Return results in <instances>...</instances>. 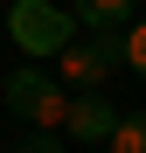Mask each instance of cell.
Returning <instances> with one entry per match:
<instances>
[{
    "label": "cell",
    "instance_id": "5",
    "mask_svg": "<svg viewBox=\"0 0 146 153\" xmlns=\"http://www.w3.org/2000/svg\"><path fill=\"white\" fill-rule=\"evenodd\" d=\"M132 7H139V0H70V14H77L84 35H118V28H132Z\"/></svg>",
    "mask_w": 146,
    "mask_h": 153
},
{
    "label": "cell",
    "instance_id": "7",
    "mask_svg": "<svg viewBox=\"0 0 146 153\" xmlns=\"http://www.w3.org/2000/svg\"><path fill=\"white\" fill-rule=\"evenodd\" d=\"M7 153H70V139H63V132H21Z\"/></svg>",
    "mask_w": 146,
    "mask_h": 153
},
{
    "label": "cell",
    "instance_id": "9",
    "mask_svg": "<svg viewBox=\"0 0 146 153\" xmlns=\"http://www.w3.org/2000/svg\"><path fill=\"white\" fill-rule=\"evenodd\" d=\"M77 153H104V146H77Z\"/></svg>",
    "mask_w": 146,
    "mask_h": 153
},
{
    "label": "cell",
    "instance_id": "8",
    "mask_svg": "<svg viewBox=\"0 0 146 153\" xmlns=\"http://www.w3.org/2000/svg\"><path fill=\"white\" fill-rule=\"evenodd\" d=\"M125 70L146 76V21H132V28H125Z\"/></svg>",
    "mask_w": 146,
    "mask_h": 153
},
{
    "label": "cell",
    "instance_id": "2",
    "mask_svg": "<svg viewBox=\"0 0 146 153\" xmlns=\"http://www.w3.org/2000/svg\"><path fill=\"white\" fill-rule=\"evenodd\" d=\"M77 35H84L77 14L56 7V0H14V7H7V42H14L28 63H56Z\"/></svg>",
    "mask_w": 146,
    "mask_h": 153
},
{
    "label": "cell",
    "instance_id": "1",
    "mask_svg": "<svg viewBox=\"0 0 146 153\" xmlns=\"http://www.w3.org/2000/svg\"><path fill=\"white\" fill-rule=\"evenodd\" d=\"M70 91L63 76H49V70H35V63H21L7 84H0V105H7L28 132H63V118H70Z\"/></svg>",
    "mask_w": 146,
    "mask_h": 153
},
{
    "label": "cell",
    "instance_id": "4",
    "mask_svg": "<svg viewBox=\"0 0 146 153\" xmlns=\"http://www.w3.org/2000/svg\"><path fill=\"white\" fill-rule=\"evenodd\" d=\"M118 118H125V111H118L104 91H77V97H70V118H63V139L70 146H111Z\"/></svg>",
    "mask_w": 146,
    "mask_h": 153
},
{
    "label": "cell",
    "instance_id": "6",
    "mask_svg": "<svg viewBox=\"0 0 146 153\" xmlns=\"http://www.w3.org/2000/svg\"><path fill=\"white\" fill-rule=\"evenodd\" d=\"M104 153H146V111H125V118H118V132H111Z\"/></svg>",
    "mask_w": 146,
    "mask_h": 153
},
{
    "label": "cell",
    "instance_id": "3",
    "mask_svg": "<svg viewBox=\"0 0 146 153\" xmlns=\"http://www.w3.org/2000/svg\"><path fill=\"white\" fill-rule=\"evenodd\" d=\"M111 70H125V28H118V35H77L56 56V76H63L70 91H97Z\"/></svg>",
    "mask_w": 146,
    "mask_h": 153
}]
</instances>
